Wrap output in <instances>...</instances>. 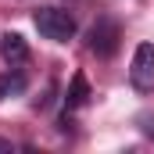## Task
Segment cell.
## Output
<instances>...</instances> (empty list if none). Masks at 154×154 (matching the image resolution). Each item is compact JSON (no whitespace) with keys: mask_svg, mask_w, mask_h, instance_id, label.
<instances>
[{"mask_svg":"<svg viewBox=\"0 0 154 154\" xmlns=\"http://www.w3.org/2000/svg\"><path fill=\"white\" fill-rule=\"evenodd\" d=\"M129 82L140 93L154 90V43H140L133 54V68H129Z\"/></svg>","mask_w":154,"mask_h":154,"instance_id":"obj_3","label":"cell"},{"mask_svg":"<svg viewBox=\"0 0 154 154\" xmlns=\"http://www.w3.org/2000/svg\"><path fill=\"white\" fill-rule=\"evenodd\" d=\"M72 125H75V122H72V115L65 111V115H61V122H57V129H61V133H72Z\"/></svg>","mask_w":154,"mask_h":154,"instance_id":"obj_8","label":"cell"},{"mask_svg":"<svg viewBox=\"0 0 154 154\" xmlns=\"http://www.w3.org/2000/svg\"><path fill=\"white\" fill-rule=\"evenodd\" d=\"M136 122H140V129H143V133H147V136L154 140V115H140Z\"/></svg>","mask_w":154,"mask_h":154,"instance_id":"obj_7","label":"cell"},{"mask_svg":"<svg viewBox=\"0 0 154 154\" xmlns=\"http://www.w3.org/2000/svg\"><path fill=\"white\" fill-rule=\"evenodd\" d=\"M22 90H25V75H22V72H7V75H0V100L18 97Z\"/></svg>","mask_w":154,"mask_h":154,"instance_id":"obj_6","label":"cell"},{"mask_svg":"<svg viewBox=\"0 0 154 154\" xmlns=\"http://www.w3.org/2000/svg\"><path fill=\"white\" fill-rule=\"evenodd\" d=\"M32 22H36L39 36L43 39H54V43H68L75 36V18L65 11V7H54V4H43L32 11Z\"/></svg>","mask_w":154,"mask_h":154,"instance_id":"obj_1","label":"cell"},{"mask_svg":"<svg viewBox=\"0 0 154 154\" xmlns=\"http://www.w3.org/2000/svg\"><path fill=\"white\" fill-rule=\"evenodd\" d=\"M90 100V82L86 75H72V86H68V108H82Z\"/></svg>","mask_w":154,"mask_h":154,"instance_id":"obj_5","label":"cell"},{"mask_svg":"<svg viewBox=\"0 0 154 154\" xmlns=\"http://www.w3.org/2000/svg\"><path fill=\"white\" fill-rule=\"evenodd\" d=\"M118 39H122V29H118L115 18H97L93 29H90V36H86V43H90V50L97 57H111L118 50Z\"/></svg>","mask_w":154,"mask_h":154,"instance_id":"obj_2","label":"cell"},{"mask_svg":"<svg viewBox=\"0 0 154 154\" xmlns=\"http://www.w3.org/2000/svg\"><path fill=\"white\" fill-rule=\"evenodd\" d=\"M0 151H11V140H0Z\"/></svg>","mask_w":154,"mask_h":154,"instance_id":"obj_9","label":"cell"},{"mask_svg":"<svg viewBox=\"0 0 154 154\" xmlns=\"http://www.w3.org/2000/svg\"><path fill=\"white\" fill-rule=\"evenodd\" d=\"M0 57L11 65V68H18V65H25L29 61V43L22 32H4L0 36Z\"/></svg>","mask_w":154,"mask_h":154,"instance_id":"obj_4","label":"cell"}]
</instances>
